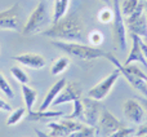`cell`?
Here are the masks:
<instances>
[{"mask_svg":"<svg viewBox=\"0 0 147 137\" xmlns=\"http://www.w3.org/2000/svg\"><path fill=\"white\" fill-rule=\"evenodd\" d=\"M142 135H147V122L140 124V127L134 132V136H142Z\"/></svg>","mask_w":147,"mask_h":137,"instance_id":"cell-30","label":"cell"},{"mask_svg":"<svg viewBox=\"0 0 147 137\" xmlns=\"http://www.w3.org/2000/svg\"><path fill=\"white\" fill-rule=\"evenodd\" d=\"M69 137H96V127H90V125H84L79 131L71 133Z\"/></svg>","mask_w":147,"mask_h":137,"instance_id":"cell-26","label":"cell"},{"mask_svg":"<svg viewBox=\"0 0 147 137\" xmlns=\"http://www.w3.org/2000/svg\"><path fill=\"white\" fill-rule=\"evenodd\" d=\"M70 66V58L69 57H59V58H57L56 61L53 62V65H52L51 67V74L52 75H61L62 73H65V71L69 68Z\"/></svg>","mask_w":147,"mask_h":137,"instance_id":"cell-21","label":"cell"},{"mask_svg":"<svg viewBox=\"0 0 147 137\" xmlns=\"http://www.w3.org/2000/svg\"><path fill=\"white\" fill-rule=\"evenodd\" d=\"M101 1H102V3H105L106 5H111V4H112L111 0H101Z\"/></svg>","mask_w":147,"mask_h":137,"instance_id":"cell-35","label":"cell"},{"mask_svg":"<svg viewBox=\"0 0 147 137\" xmlns=\"http://www.w3.org/2000/svg\"><path fill=\"white\" fill-rule=\"evenodd\" d=\"M67 80L65 78L59 79L58 81H56V83L53 84V85L51 87V89L48 91V93L45 94V97H44L43 102H41V105L39 106V110L40 111H44V110H48L49 106H52V104H53V101L56 100V97L59 94V92L62 91V88H63L65 85H66Z\"/></svg>","mask_w":147,"mask_h":137,"instance_id":"cell-16","label":"cell"},{"mask_svg":"<svg viewBox=\"0 0 147 137\" xmlns=\"http://www.w3.org/2000/svg\"><path fill=\"white\" fill-rule=\"evenodd\" d=\"M0 110H1V111H8V113H10V111L13 110V107L10 106L9 102H7L5 100H3L1 97H0Z\"/></svg>","mask_w":147,"mask_h":137,"instance_id":"cell-31","label":"cell"},{"mask_svg":"<svg viewBox=\"0 0 147 137\" xmlns=\"http://www.w3.org/2000/svg\"><path fill=\"white\" fill-rule=\"evenodd\" d=\"M120 75H121V73H120V70L116 67L111 74H109L105 79H102L99 83H97L93 88L89 89L88 97L94 98V100H98V101L105 100L107 96H109L110 92H111V89L114 88L116 81L119 80Z\"/></svg>","mask_w":147,"mask_h":137,"instance_id":"cell-6","label":"cell"},{"mask_svg":"<svg viewBox=\"0 0 147 137\" xmlns=\"http://www.w3.org/2000/svg\"><path fill=\"white\" fill-rule=\"evenodd\" d=\"M88 41L90 43V45L93 47H98L103 43V34L98 30H93L89 33L88 35Z\"/></svg>","mask_w":147,"mask_h":137,"instance_id":"cell-28","label":"cell"},{"mask_svg":"<svg viewBox=\"0 0 147 137\" xmlns=\"http://www.w3.org/2000/svg\"><path fill=\"white\" fill-rule=\"evenodd\" d=\"M85 124H83L81 122L75 119H62L59 122H51L48 123V130L49 135L53 137H69L71 133L79 131L80 128H83Z\"/></svg>","mask_w":147,"mask_h":137,"instance_id":"cell-10","label":"cell"},{"mask_svg":"<svg viewBox=\"0 0 147 137\" xmlns=\"http://www.w3.org/2000/svg\"><path fill=\"white\" fill-rule=\"evenodd\" d=\"M125 27L130 34L146 38L147 36V16L145 12V1L141 0L137 9L128 17H124Z\"/></svg>","mask_w":147,"mask_h":137,"instance_id":"cell-4","label":"cell"},{"mask_svg":"<svg viewBox=\"0 0 147 137\" xmlns=\"http://www.w3.org/2000/svg\"><path fill=\"white\" fill-rule=\"evenodd\" d=\"M10 74H12L13 78L21 84H28V81H30L28 75L20 67H12L10 68Z\"/></svg>","mask_w":147,"mask_h":137,"instance_id":"cell-25","label":"cell"},{"mask_svg":"<svg viewBox=\"0 0 147 137\" xmlns=\"http://www.w3.org/2000/svg\"><path fill=\"white\" fill-rule=\"evenodd\" d=\"M35 133H36V136H38V137H53V136L49 135V133L41 132V131H39V130H35Z\"/></svg>","mask_w":147,"mask_h":137,"instance_id":"cell-34","label":"cell"},{"mask_svg":"<svg viewBox=\"0 0 147 137\" xmlns=\"http://www.w3.org/2000/svg\"><path fill=\"white\" fill-rule=\"evenodd\" d=\"M136 130L134 128H128V127H123L120 128V130H117L116 132L111 133L109 137H127L129 135H134Z\"/></svg>","mask_w":147,"mask_h":137,"instance_id":"cell-29","label":"cell"},{"mask_svg":"<svg viewBox=\"0 0 147 137\" xmlns=\"http://www.w3.org/2000/svg\"><path fill=\"white\" fill-rule=\"evenodd\" d=\"M140 44H141V48H142V52H143V56H145L146 61H147V44L143 41V39L141 38L140 39Z\"/></svg>","mask_w":147,"mask_h":137,"instance_id":"cell-32","label":"cell"},{"mask_svg":"<svg viewBox=\"0 0 147 137\" xmlns=\"http://www.w3.org/2000/svg\"><path fill=\"white\" fill-rule=\"evenodd\" d=\"M21 26V7L20 4H13L0 12V28L1 30L18 31Z\"/></svg>","mask_w":147,"mask_h":137,"instance_id":"cell-11","label":"cell"},{"mask_svg":"<svg viewBox=\"0 0 147 137\" xmlns=\"http://www.w3.org/2000/svg\"><path fill=\"white\" fill-rule=\"evenodd\" d=\"M140 3H141V0H124V1L120 4L123 16H124V17L130 16L136 9H137V7H138Z\"/></svg>","mask_w":147,"mask_h":137,"instance_id":"cell-22","label":"cell"},{"mask_svg":"<svg viewBox=\"0 0 147 137\" xmlns=\"http://www.w3.org/2000/svg\"><path fill=\"white\" fill-rule=\"evenodd\" d=\"M137 98H138V101L142 104L143 109H145V111H146V114H147V98H146V97H137Z\"/></svg>","mask_w":147,"mask_h":137,"instance_id":"cell-33","label":"cell"},{"mask_svg":"<svg viewBox=\"0 0 147 137\" xmlns=\"http://www.w3.org/2000/svg\"><path fill=\"white\" fill-rule=\"evenodd\" d=\"M123 127L125 125L114 114H111L109 110L103 109L96 125V137H109L111 133L116 132L117 130Z\"/></svg>","mask_w":147,"mask_h":137,"instance_id":"cell-8","label":"cell"},{"mask_svg":"<svg viewBox=\"0 0 147 137\" xmlns=\"http://www.w3.org/2000/svg\"><path fill=\"white\" fill-rule=\"evenodd\" d=\"M112 9H114V18H112V34L116 45L120 49H127V27H125L124 16L121 13L119 0H112Z\"/></svg>","mask_w":147,"mask_h":137,"instance_id":"cell-5","label":"cell"},{"mask_svg":"<svg viewBox=\"0 0 147 137\" xmlns=\"http://www.w3.org/2000/svg\"><path fill=\"white\" fill-rule=\"evenodd\" d=\"M83 97V91L79 83L76 81H67L66 85L62 88V91L59 92V94L56 97V100L53 101L52 106H58L62 104H67V102H74L76 100Z\"/></svg>","mask_w":147,"mask_h":137,"instance_id":"cell-13","label":"cell"},{"mask_svg":"<svg viewBox=\"0 0 147 137\" xmlns=\"http://www.w3.org/2000/svg\"><path fill=\"white\" fill-rule=\"evenodd\" d=\"M81 102H83V114L80 122L90 127H96L103 110L101 101L90 97H81Z\"/></svg>","mask_w":147,"mask_h":137,"instance_id":"cell-7","label":"cell"},{"mask_svg":"<svg viewBox=\"0 0 147 137\" xmlns=\"http://www.w3.org/2000/svg\"><path fill=\"white\" fill-rule=\"evenodd\" d=\"M52 45H54L57 49L65 52L69 56L83 60V61H93V60L105 58L106 57V52H103L101 48L93 47V45H86L84 43L53 40L52 41Z\"/></svg>","mask_w":147,"mask_h":137,"instance_id":"cell-2","label":"cell"},{"mask_svg":"<svg viewBox=\"0 0 147 137\" xmlns=\"http://www.w3.org/2000/svg\"><path fill=\"white\" fill-rule=\"evenodd\" d=\"M133 137H147V135H142V136H133Z\"/></svg>","mask_w":147,"mask_h":137,"instance_id":"cell-36","label":"cell"},{"mask_svg":"<svg viewBox=\"0 0 147 137\" xmlns=\"http://www.w3.org/2000/svg\"><path fill=\"white\" fill-rule=\"evenodd\" d=\"M13 60L16 62H18L20 65H22V66L34 68V70H40L47 64V60L41 54L32 53V52H27V53H21V54H17V56H13Z\"/></svg>","mask_w":147,"mask_h":137,"instance_id":"cell-14","label":"cell"},{"mask_svg":"<svg viewBox=\"0 0 147 137\" xmlns=\"http://www.w3.org/2000/svg\"><path fill=\"white\" fill-rule=\"evenodd\" d=\"M72 104H74L72 113L70 115H67L66 118H69V119H75V120H79V122H80L81 114H83V102H81V98L74 101Z\"/></svg>","mask_w":147,"mask_h":137,"instance_id":"cell-27","label":"cell"},{"mask_svg":"<svg viewBox=\"0 0 147 137\" xmlns=\"http://www.w3.org/2000/svg\"><path fill=\"white\" fill-rule=\"evenodd\" d=\"M53 22L51 18V14L48 12V7H47L45 0H40L38 7L32 10L30 14L27 22L25 23L22 28V34L25 36H32L36 34H43L49 25Z\"/></svg>","mask_w":147,"mask_h":137,"instance_id":"cell-3","label":"cell"},{"mask_svg":"<svg viewBox=\"0 0 147 137\" xmlns=\"http://www.w3.org/2000/svg\"><path fill=\"white\" fill-rule=\"evenodd\" d=\"M105 58L109 60V61L111 62V64L114 65L115 67L119 68L120 73H121V75L124 76L125 79H127L128 83H129L134 89H137L140 93H142L143 97H146V98H147V84H146V81L143 80V79H141L138 75L133 74L132 71L129 70V68L125 66V65H121V64H120L119 60H117L116 57L114 56V54L106 53V57H105Z\"/></svg>","mask_w":147,"mask_h":137,"instance_id":"cell-9","label":"cell"},{"mask_svg":"<svg viewBox=\"0 0 147 137\" xmlns=\"http://www.w3.org/2000/svg\"><path fill=\"white\" fill-rule=\"evenodd\" d=\"M21 91H22L23 101H25L27 113L28 111H32L34 105H35L36 98H38V91H36L35 88H32V87H30L28 84H22Z\"/></svg>","mask_w":147,"mask_h":137,"instance_id":"cell-18","label":"cell"},{"mask_svg":"<svg viewBox=\"0 0 147 137\" xmlns=\"http://www.w3.org/2000/svg\"><path fill=\"white\" fill-rule=\"evenodd\" d=\"M69 1L70 0H56V1H54L53 17H52L53 23L57 22V21H59L63 16L67 14V10H69Z\"/></svg>","mask_w":147,"mask_h":137,"instance_id":"cell-19","label":"cell"},{"mask_svg":"<svg viewBox=\"0 0 147 137\" xmlns=\"http://www.w3.org/2000/svg\"><path fill=\"white\" fill-rule=\"evenodd\" d=\"M26 111H27L26 107H18V109H16V110H12L9 117L7 118L5 124H7L8 127H14V125H17L18 123L26 117Z\"/></svg>","mask_w":147,"mask_h":137,"instance_id":"cell-20","label":"cell"},{"mask_svg":"<svg viewBox=\"0 0 147 137\" xmlns=\"http://www.w3.org/2000/svg\"><path fill=\"white\" fill-rule=\"evenodd\" d=\"M130 38H132V49H130L129 54H128L127 60H125L124 65L128 66L130 64H134V62H141L143 66L147 67V61L143 56V52L142 48H141V44H140V36L134 35V34H130Z\"/></svg>","mask_w":147,"mask_h":137,"instance_id":"cell-15","label":"cell"},{"mask_svg":"<svg viewBox=\"0 0 147 137\" xmlns=\"http://www.w3.org/2000/svg\"><path fill=\"white\" fill-rule=\"evenodd\" d=\"M63 117V113L62 111H49V110H44V111H28L26 114L25 119L28 120V122H45L48 119H52V118H59Z\"/></svg>","mask_w":147,"mask_h":137,"instance_id":"cell-17","label":"cell"},{"mask_svg":"<svg viewBox=\"0 0 147 137\" xmlns=\"http://www.w3.org/2000/svg\"><path fill=\"white\" fill-rule=\"evenodd\" d=\"M0 91H1L3 93H4V96L8 97L9 100L14 98V91H13V88L10 87V84H9V81L7 80V78H5L1 73H0Z\"/></svg>","mask_w":147,"mask_h":137,"instance_id":"cell-24","label":"cell"},{"mask_svg":"<svg viewBox=\"0 0 147 137\" xmlns=\"http://www.w3.org/2000/svg\"><path fill=\"white\" fill-rule=\"evenodd\" d=\"M123 114L128 120L136 124H141L145 119L146 111L138 98H128L123 102Z\"/></svg>","mask_w":147,"mask_h":137,"instance_id":"cell-12","label":"cell"},{"mask_svg":"<svg viewBox=\"0 0 147 137\" xmlns=\"http://www.w3.org/2000/svg\"><path fill=\"white\" fill-rule=\"evenodd\" d=\"M43 35L54 39V40L84 43L85 41L84 22L78 13H67L59 21L49 26L43 33Z\"/></svg>","mask_w":147,"mask_h":137,"instance_id":"cell-1","label":"cell"},{"mask_svg":"<svg viewBox=\"0 0 147 137\" xmlns=\"http://www.w3.org/2000/svg\"><path fill=\"white\" fill-rule=\"evenodd\" d=\"M142 39H143V41H145V43L147 44V36H146V38H142Z\"/></svg>","mask_w":147,"mask_h":137,"instance_id":"cell-37","label":"cell"},{"mask_svg":"<svg viewBox=\"0 0 147 137\" xmlns=\"http://www.w3.org/2000/svg\"><path fill=\"white\" fill-rule=\"evenodd\" d=\"M133 136H134V135H129V136H127V137H133Z\"/></svg>","mask_w":147,"mask_h":137,"instance_id":"cell-38","label":"cell"},{"mask_svg":"<svg viewBox=\"0 0 147 137\" xmlns=\"http://www.w3.org/2000/svg\"><path fill=\"white\" fill-rule=\"evenodd\" d=\"M112 18H114V9L110 8V5H106L103 7L101 10L98 12V21L101 23H111L112 22Z\"/></svg>","mask_w":147,"mask_h":137,"instance_id":"cell-23","label":"cell"}]
</instances>
